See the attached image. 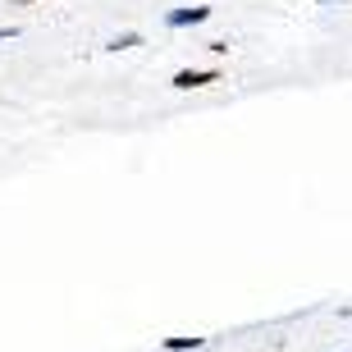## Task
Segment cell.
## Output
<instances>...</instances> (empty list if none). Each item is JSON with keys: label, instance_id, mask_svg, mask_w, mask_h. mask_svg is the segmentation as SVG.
<instances>
[{"label": "cell", "instance_id": "cell-1", "mask_svg": "<svg viewBox=\"0 0 352 352\" xmlns=\"http://www.w3.org/2000/svg\"><path fill=\"white\" fill-rule=\"evenodd\" d=\"M210 82H220V69H179V74H174V87L179 91L210 87Z\"/></svg>", "mask_w": 352, "mask_h": 352}, {"label": "cell", "instance_id": "cell-2", "mask_svg": "<svg viewBox=\"0 0 352 352\" xmlns=\"http://www.w3.org/2000/svg\"><path fill=\"white\" fill-rule=\"evenodd\" d=\"M210 19V5H183V10L165 14V28H192V23H206Z\"/></svg>", "mask_w": 352, "mask_h": 352}, {"label": "cell", "instance_id": "cell-3", "mask_svg": "<svg viewBox=\"0 0 352 352\" xmlns=\"http://www.w3.org/2000/svg\"><path fill=\"white\" fill-rule=\"evenodd\" d=\"M201 343H206V339H183V334H179V339H160V348H165V352H197Z\"/></svg>", "mask_w": 352, "mask_h": 352}, {"label": "cell", "instance_id": "cell-4", "mask_svg": "<svg viewBox=\"0 0 352 352\" xmlns=\"http://www.w3.org/2000/svg\"><path fill=\"white\" fill-rule=\"evenodd\" d=\"M110 51H133V46H142V32H119V37L105 41Z\"/></svg>", "mask_w": 352, "mask_h": 352}, {"label": "cell", "instance_id": "cell-5", "mask_svg": "<svg viewBox=\"0 0 352 352\" xmlns=\"http://www.w3.org/2000/svg\"><path fill=\"white\" fill-rule=\"evenodd\" d=\"M10 37H19V28H14V23H10V28H0V41H10Z\"/></svg>", "mask_w": 352, "mask_h": 352}, {"label": "cell", "instance_id": "cell-6", "mask_svg": "<svg viewBox=\"0 0 352 352\" xmlns=\"http://www.w3.org/2000/svg\"><path fill=\"white\" fill-rule=\"evenodd\" d=\"M14 5H32V0H14Z\"/></svg>", "mask_w": 352, "mask_h": 352}, {"label": "cell", "instance_id": "cell-7", "mask_svg": "<svg viewBox=\"0 0 352 352\" xmlns=\"http://www.w3.org/2000/svg\"><path fill=\"white\" fill-rule=\"evenodd\" d=\"M316 5H334V0H316Z\"/></svg>", "mask_w": 352, "mask_h": 352}]
</instances>
